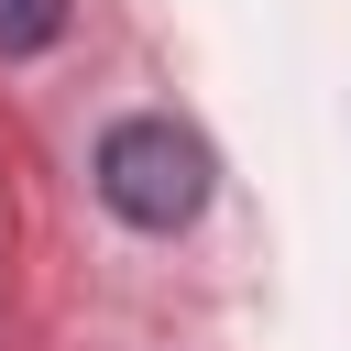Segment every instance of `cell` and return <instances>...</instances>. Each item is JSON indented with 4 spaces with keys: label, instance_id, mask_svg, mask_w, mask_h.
I'll return each mask as SVG.
<instances>
[{
    "label": "cell",
    "instance_id": "cell-1",
    "mask_svg": "<svg viewBox=\"0 0 351 351\" xmlns=\"http://www.w3.org/2000/svg\"><path fill=\"white\" fill-rule=\"evenodd\" d=\"M99 197L132 230H186L208 208V143L176 121H110L99 132Z\"/></svg>",
    "mask_w": 351,
    "mask_h": 351
},
{
    "label": "cell",
    "instance_id": "cell-2",
    "mask_svg": "<svg viewBox=\"0 0 351 351\" xmlns=\"http://www.w3.org/2000/svg\"><path fill=\"white\" fill-rule=\"evenodd\" d=\"M66 33V0H0V55H44Z\"/></svg>",
    "mask_w": 351,
    "mask_h": 351
}]
</instances>
